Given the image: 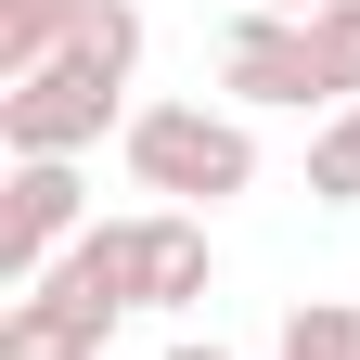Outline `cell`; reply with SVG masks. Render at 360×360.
<instances>
[{
    "label": "cell",
    "instance_id": "obj_10",
    "mask_svg": "<svg viewBox=\"0 0 360 360\" xmlns=\"http://www.w3.org/2000/svg\"><path fill=\"white\" fill-rule=\"evenodd\" d=\"M309 52H322L335 103H360V0H322V13H309Z\"/></svg>",
    "mask_w": 360,
    "mask_h": 360
},
{
    "label": "cell",
    "instance_id": "obj_3",
    "mask_svg": "<svg viewBox=\"0 0 360 360\" xmlns=\"http://www.w3.org/2000/svg\"><path fill=\"white\" fill-rule=\"evenodd\" d=\"M219 90H245V103H335L296 13H232V39H219Z\"/></svg>",
    "mask_w": 360,
    "mask_h": 360
},
{
    "label": "cell",
    "instance_id": "obj_13",
    "mask_svg": "<svg viewBox=\"0 0 360 360\" xmlns=\"http://www.w3.org/2000/svg\"><path fill=\"white\" fill-rule=\"evenodd\" d=\"M167 360H232V347H167Z\"/></svg>",
    "mask_w": 360,
    "mask_h": 360
},
{
    "label": "cell",
    "instance_id": "obj_8",
    "mask_svg": "<svg viewBox=\"0 0 360 360\" xmlns=\"http://www.w3.org/2000/svg\"><path fill=\"white\" fill-rule=\"evenodd\" d=\"M77 26H90V0H0V90L39 77V65H65Z\"/></svg>",
    "mask_w": 360,
    "mask_h": 360
},
{
    "label": "cell",
    "instance_id": "obj_12",
    "mask_svg": "<svg viewBox=\"0 0 360 360\" xmlns=\"http://www.w3.org/2000/svg\"><path fill=\"white\" fill-rule=\"evenodd\" d=\"M245 13H296V26H309V13H322V0H245Z\"/></svg>",
    "mask_w": 360,
    "mask_h": 360
},
{
    "label": "cell",
    "instance_id": "obj_4",
    "mask_svg": "<svg viewBox=\"0 0 360 360\" xmlns=\"http://www.w3.org/2000/svg\"><path fill=\"white\" fill-rule=\"evenodd\" d=\"M90 180L77 167H13V232H0V270H13V283L39 296V283H52V270H65V245L90 232Z\"/></svg>",
    "mask_w": 360,
    "mask_h": 360
},
{
    "label": "cell",
    "instance_id": "obj_2",
    "mask_svg": "<svg viewBox=\"0 0 360 360\" xmlns=\"http://www.w3.org/2000/svg\"><path fill=\"white\" fill-rule=\"evenodd\" d=\"M103 129H116V90L77 77V65H39V77L0 90V142H13V167H77Z\"/></svg>",
    "mask_w": 360,
    "mask_h": 360
},
{
    "label": "cell",
    "instance_id": "obj_11",
    "mask_svg": "<svg viewBox=\"0 0 360 360\" xmlns=\"http://www.w3.org/2000/svg\"><path fill=\"white\" fill-rule=\"evenodd\" d=\"M283 360H360V309L347 296H309L296 322H283Z\"/></svg>",
    "mask_w": 360,
    "mask_h": 360
},
{
    "label": "cell",
    "instance_id": "obj_7",
    "mask_svg": "<svg viewBox=\"0 0 360 360\" xmlns=\"http://www.w3.org/2000/svg\"><path fill=\"white\" fill-rule=\"evenodd\" d=\"M193 296H206V219L155 206L142 219V309H193Z\"/></svg>",
    "mask_w": 360,
    "mask_h": 360
},
{
    "label": "cell",
    "instance_id": "obj_9",
    "mask_svg": "<svg viewBox=\"0 0 360 360\" xmlns=\"http://www.w3.org/2000/svg\"><path fill=\"white\" fill-rule=\"evenodd\" d=\"M65 65L103 77V90H129V65H142V0H90V26L65 39Z\"/></svg>",
    "mask_w": 360,
    "mask_h": 360
},
{
    "label": "cell",
    "instance_id": "obj_6",
    "mask_svg": "<svg viewBox=\"0 0 360 360\" xmlns=\"http://www.w3.org/2000/svg\"><path fill=\"white\" fill-rule=\"evenodd\" d=\"M103 309L90 296H65V283H39V296H13V322H0V360H103Z\"/></svg>",
    "mask_w": 360,
    "mask_h": 360
},
{
    "label": "cell",
    "instance_id": "obj_5",
    "mask_svg": "<svg viewBox=\"0 0 360 360\" xmlns=\"http://www.w3.org/2000/svg\"><path fill=\"white\" fill-rule=\"evenodd\" d=\"M52 283H65V296H90L103 322H129V309H142V219H90V232L65 245Z\"/></svg>",
    "mask_w": 360,
    "mask_h": 360
},
{
    "label": "cell",
    "instance_id": "obj_1",
    "mask_svg": "<svg viewBox=\"0 0 360 360\" xmlns=\"http://www.w3.org/2000/svg\"><path fill=\"white\" fill-rule=\"evenodd\" d=\"M129 180L167 206H232L245 180H257V142H245V116H206V103H142L129 116Z\"/></svg>",
    "mask_w": 360,
    "mask_h": 360
}]
</instances>
